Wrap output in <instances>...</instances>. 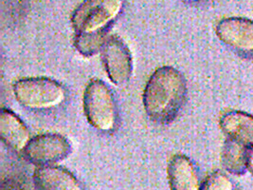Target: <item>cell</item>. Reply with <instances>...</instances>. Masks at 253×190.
Here are the masks:
<instances>
[{
  "mask_svg": "<svg viewBox=\"0 0 253 190\" xmlns=\"http://www.w3.org/2000/svg\"><path fill=\"white\" fill-rule=\"evenodd\" d=\"M186 95L187 85L182 73L173 67H161L150 76L144 89L146 113L153 121L167 124L180 110Z\"/></svg>",
  "mask_w": 253,
  "mask_h": 190,
  "instance_id": "6da1fadb",
  "label": "cell"
},
{
  "mask_svg": "<svg viewBox=\"0 0 253 190\" xmlns=\"http://www.w3.org/2000/svg\"><path fill=\"white\" fill-rule=\"evenodd\" d=\"M13 94L20 105L38 110L57 107L67 96L61 84L45 77L18 80L13 86Z\"/></svg>",
  "mask_w": 253,
  "mask_h": 190,
  "instance_id": "7a4b0ae2",
  "label": "cell"
},
{
  "mask_svg": "<svg viewBox=\"0 0 253 190\" xmlns=\"http://www.w3.org/2000/svg\"><path fill=\"white\" fill-rule=\"evenodd\" d=\"M84 111L88 123L98 131H111L116 126L115 100L109 88L101 80H92L84 95Z\"/></svg>",
  "mask_w": 253,
  "mask_h": 190,
  "instance_id": "3957f363",
  "label": "cell"
},
{
  "mask_svg": "<svg viewBox=\"0 0 253 190\" xmlns=\"http://www.w3.org/2000/svg\"><path fill=\"white\" fill-rule=\"evenodd\" d=\"M123 5V0H84L73 12L71 23L77 34L104 32L121 13Z\"/></svg>",
  "mask_w": 253,
  "mask_h": 190,
  "instance_id": "277c9868",
  "label": "cell"
},
{
  "mask_svg": "<svg viewBox=\"0 0 253 190\" xmlns=\"http://www.w3.org/2000/svg\"><path fill=\"white\" fill-rule=\"evenodd\" d=\"M70 151L71 145L64 136L45 133L31 139L24 149V156L36 166H51L67 158Z\"/></svg>",
  "mask_w": 253,
  "mask_h": 190,
  "instance_id": "5b68a950",
  "label": "cell"
},
{
  "mask_svg": "<svg viewBox=\"0 0 253 190\" xmlns=\"http://www.w3.org/2000/svg\"><path fill=\"white\" fill-rule=\"evenodd\" d=\"M105 71L112 83L124 86L133 71L132 55L126 45L117 36H108L102 49Z\"/></svg>",
  "mask_w": 253,
  "mask_h": 190,
  "instance_id": "8992f818",
  "label": "cell"
},
{
  "mask_svg": "<svg viewBox=\"0 0 253 190\" xmlns=\"http://www.w3.org/2000/svg\"><path fill=\"white\" fill-rule=\"evenodd\" d=\"M216 35L227 46L235 49L253 50V21L242 17L222 19L216 26Z\"/></svg>",
  "mask_w": 253,
  "mask_h": 190,
  "instance_id": "52a82bcc",
  "label": "cell"
},
{
  "mask_svg": "<svg viewBox=\"0 0 253 190\" xmlns=\"http://www.w3.org/2000/svg\"><path fill=\"white\" fill-rule=\"evenodd\" d=\"M0 136L3 142L14 151H22L31 141L30 131L23 121L12 110L0 112Z\"/></svg>",
  "mask_w": 253,
  "mask_h": 190,
  "instance_id": "ba28073f",
  "label": "cell"
},
{
  "mask_svg": "<svg viewBox=\"0 0 253 190\" xmlns=\"http://www.w3.org/2000/svg\"><path fill=\"white\" fill-rule=\"evenodd\" d=\"M167 174L171 190H200L196 167L185 155L173 156L168 165Z\"/></svg>",
  "mask_w": 253,
  "mask_h": 190,
  "instance_id": "9c48e42d",
  "label": "cell"
},
{
  "mask_svg": "<svg viewBox=\"0 0 253 190\" xmlns=\"http://www.w3.org/2000/svg\"><path fill=\"white\" fill-rule=\"evenodd\" d=\"M35 182L40 190H83L69 170L53 165L39 166L35 170Z\"/></svg>",
  "mask_w": 253,
  "mask_h": 190,
  "instance_id": "30bf717a",
  "label": "cell"
},
{
  "mask_svg": "<svg viewBox=\"0 0 253 190\" xmlns=\"http://www.w3.org/2000/svg\"><path fill=\"white\" fill-rule=\"evenodd\" d=\"M220 127L232 140L253 146V116L243 111H230L222 116Z\"/></svg>",
  "mask_w": 253,
  "mask_h": 190,
  "instance_id": "8fae6325",
  "label": "cell"
},
{
  "mask_svg": "<svg viewBox=\"0 0 253 190\" xmlns=\"http://www.w3.org/2000/svg\"><path fill=\"white\" fill-rule=\"evenodd\" d=\"M249 146L232 139H228L222 151L224 167L234 175H242L247 170V151Z\"/></svg>",
  "mask_w": 253,
  "mask_h": 190,
  "instance_id": "7c38bea8",
  "label": "cell"
},
{
  "mask_svg": "<svg viewBox=\"0 0 253 190\" xmlns=\"http://www.w3.org/2000/svg\"><path fill=\"white\" fill-rule=\"evenodd\" d=\"M108 36L105 32L96 34H77L74 39V46L82 55L90 57L102 51Z\"/></svg>",
  "mask_w": 253,
  "mask_h": 190,
  "instance_id": "4fadbf2b",
  "label": "cell"
},
{
  "mask_svg": "<svg viewBox=\"0 0 253 190\" xmlns=\"http://www.w3.org/2000/svg\"><path fill=\"white\" fill-rule=\"evenodd\" d=\"M199 190H233V185L226 174L216 171L208 176Z\"/></svg>",
  "mask_w": 253,
  "mask_h": 190,
  "instance_id": "5bb4252c",
  "label": "cell"
},
{
  "mask_svg": "<svg viewBox=\"0 0 253 190\" xmlns=\"http://www.w3.org/2000/svg\"><path fill=\"white\" fill-rule=\"evenodd\" d=\"M1 190H24V189L18 182L9 179L2 183Z\"/></svg>",
  "mask_w": 253,
  "mask_h": 190,
  "instance_id": "9a60e30c",
  "label": "cell"
},
{
  "mask_svg": "<svg viewBox=\"0 0 253 190\" xmlns=\"http://www.w3.org/2000/svg\"><path fill=\"white\" fill-rule=\"evenodd\" d=\"M247 169L253 174V146H249L247 151Z\"/></svg>",
  "mask_w": 253,
  "mask_h": 190,
  "instance_id": "2e32d148",
  "label": "cell"
},
{
  "mask_svg": "<svg viewBox=\"0 0 253 190\" xmlns=\"http://www.w3.org/2000/svg\"><path fill=\"white\" fill-rule=\"evenodd\" d=\"M184 1H195V0H184Z\"/></svg>",
  "mask_w": 253,
  "mask_h": 190,
  "instance_id": "e0dca14e",
  "label": "cell"
}]
</instances>
